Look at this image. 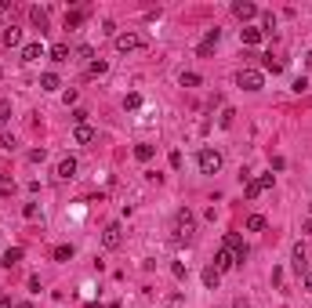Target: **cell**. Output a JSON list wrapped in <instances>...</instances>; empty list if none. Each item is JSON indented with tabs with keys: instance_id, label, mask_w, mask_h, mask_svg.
Listing matches in <instances>:
<instances>
[{
	"instance_id": "6da1fadb",
	"label": "cell",
	"mask_w": 312,
	"mask_h": 308,
	"mask_svg": "<svg viewBox=\"0 0 312 308\" xmlns=\"http://www.w3.org/2000/svg\"><path fill=\"white\" fill-rule=\"evenodd\" d=\"M192 229H196V218L189 214V207H182L178 214H174V239H178V243H189Z\"/></svg>"
},
{
	"instance_id": "7a4b0ae2",
	"label": "cell",
	"mask_w": 312,
	"mask_h": 308,
	"mask_svg": "<svg viewBox=\"0 0 312 308\" xmlns=\"http://www.w3.org/2000/svg\"><path fill=\"white\" fill-rule=\"evenodd\" d=\"M196 163H200V174H218L222 171V153L218 149H200Z\"/></svg>"
},
{
	"instance_id": "3957f363",
	"label": "cell",
	"mask_w": 312,
	"mask_h": 308,
	"mask_svg": "<svg viewBox=\"0 0 312 308\" xmlns=\"http://www.w3.org/2000/svg\"><path fill=\"white\" fill-rule=\"evenodd\" d=\"M222 247H225V250H229L233 257H236V265H243V261H247V254H251V250H247V243H243L240 236H236V232H225Z\"/></svg>"
},
{
	"instance_id": "277c9868",
	"label": "cell",
	"mask_w": 312,
	"mask_h": 308,
	"mask_svg": "<svg viewBox=\"0 0 312 308\" xmlns=\"http://www.w3.org/2000/svg\"><path fill=\"white\" fill-rule=\"evenodd\" d=\"M236 83H240L243 91H261L265 87V77L258 69H240V73H236Z\"/></svg>"
},
{
	"instance_id": "5b68a950",
	"label": "cell",
	"mask_w": 312,
	"mask_h": 308,
	"mask_svg": "<svg viewBox=\"0 0 312 308\" xmlns=\"http://www.w3.org/2000/svg\"><path fill=\"white\" fill-rule=\"evenodd\" d=\"M145 44H149V40H145L142 33H120V36H116V51H120V54L138 51V48H145Z\"/></svg>"
},
{
	"instance_id": "8992f818",
	"label": "cell",
	"mask_w": 312,
	"mask_h": 308,
	"mask_svg": "<svg viewBox=\"0 0 312 308\" xmlns=\"http://www.w3.org/2000/svg\"><path fill=\"white\" fill-rule=\"evenodd\" d=\"M265 189H272V174H261V178L243 181V196H247V200H258V196H261Z\"/></svg>"
},
{
	"instance_id": "52a82bcc",
	"label": "cell",
	"mask_w": 312,
	"mask_h": 308,
	"mask_svg": "<svg viewBox=\"0 0 312 308\" xmlns=\"http://www.w3.org/2000/svg\"><path fill=\"white\" fill-rule=\"evenodd\" d=\"M120 243H124V229H120V221L105 225V232H102V247H105V250H116Z\"/></svg>"
},
{
	"instance_id": "ba28073f",
	"label": "cell",
	"mask_w": 312,
	"mask_h": 308,
	"mask_svg": "<svg viewBox=\"0 0 312 308\" xmlns=\"http://www.w3.org/2000/svg\"><path fill=\"white\" fill-rule=\"evenodd\" d=\"M218 40H222V33H218V29H207V33H204V40L196 44V54H200V58H207V54L218 48Z\"/></svg>"
},
{
	"instance_id": "9c48e42d",
	"label": "cell",
	"mask_w": 312,
	"mask_h": 308,
	"mask_svg": "<svg viewBox=\"0 0 312 308\" xmlns=\"http://www.w3.org/2000/svg\"><path fill=\"white\" fill-rule=\"evenodd\" d=\"M233 15L240 18V22H251V18H258V4H251V0H236Z\"/></svg>"
},
{
	"instance_id": "30bf717a",
	"label": "cell",
	"mask_w": 312,
	"mask_h": 308,
	"mask_svg": "<svg viewBox=\"0 0 312 308\" xmlns=\"http://www.w3.org/2000/svg\"><path fill=\"white\" fill-rule=\"evenodd\" d=\"M73 138H77L80 145H91V142L98 138V130L91 127V124H77V130H73Z\"/></svg>"
},
{
	"instance_id": "8fae6325",
	"label": "cell",
	"mask_w": 312,
	"mask_h": 308,
	"mask_svg": "<svg viewBox=\"0 0 312 308\" xmlns=\"http://www.w3.org/2000/svg\"><path fill=\"white\" fill-rule=\"evenodd\" d=\"M58 178L62 181L77 178V160H73V156H62V160H58Z\"/></svg>"
},
{
	"instance_id": "7c38bea8",
	"label": "cell",
	"mask_w": 312,
	"mask_h": 308,
	"mask_svg": "<svg viewBox=\"0 0 312 308\" xmlns=\"http://www.w3.org/2000/svg\"><path fill=\"white\" fill-rule=\"evenodd\" d=\"M233 265H236V257H233V254H229V250L222 247V250L214 254V268H218V272H229Z\"/></svg>"
},
{
	"instance_id": "4fadbf2b",
	"label": "cell",
	"mask_w": 312,
	"mask_h": 308,
	"mask_svg": "<svg viewBox=\"0 0 312 308\" xmlns=\"http://www.w3.org/2000/svg\"><path fill=\"white\" fill-rule=\"evenodd\" d=\"M36 58H44V44L40 40H33V44L22 48V62H36Z\"/></svg>"
},
{
	"instance_id": "5bb4252c",
	"label": "cell",
	"mask_w": 312,
	"mask_h": 308,
	"mask_svg": "<svg viewBox=\"0 0 312 308\" xmlns=\"http://www.w3.org/2000/svg\"><path fill=\"white\" fill-rule=\"evenodd\" d=\"M261 36H265V33H261V29H254V26H243V29H240V40H243V44H251V48H254V44H261Z\"/></svg>"
},
{
	"instance_id": "9a60e30c",
	"label": "cell",
	"mask_w": 312,
	"mask_h": 308,
	"mask_svg": "<svg viewBox=\"0 0 312 308\" xmlns=\"http://www.w3.org/2000/svg\"><path fill=\"white\" fill-rule=\"evenodd\" d=\"M29 22L44 33V29H48V11H44V7H29Z\"/></svg>"
},
{
	"instance_id": "2e32d148",
	"label": "cell",
	"mask_w": 312,
	"mask_h": 308,
	"mask_svg": "<svg viewBox=\"0 0 312 308\" xmlns=\"http://www.w3.org/2000/svg\"><path fill=\"white\" fill-rule=\"evenodd\" d=\"M18 261H22V247H11V250H4V257H0V265H4V268H15Z\"/></svg>"
},
{
	"instance_id": "e0dca14e",
	"label": "cell",
	"mask_w": 312,
	"mask_h": 308,
	"mask_svg": "<svg viewBox=\"0 0 312 308\" xmlns=\"http://www.w3.org/2000/svg\"><path fill=\"white\" fill-rule=\"evenodd\" d=\"M4 44L7 48H18V44H22V29H18V26H7L4 29Z\"/></svg>"
},
{
	"instance_id": "ac0fdd59",
	"label": "cell",
	"mask_w": 312,
	"mask_h": 308,
	"mask_svg": "<svg viewBox=\"0 0 312 308\" xmlns=\"http://www.w3.org/2000/svg\"><path fill=\"white\" fill-rule=\"evenodd\" d=\"M153 153H156V149H153L149 142H142V145H134V160H138V163H149V160H153Z\"/></svg>"
},
{
	"instance_id": "d6986e66",
	"label": "cell",
	"mask_w": 312,
	"mask_h": 308,
	"mask_svg": "<svg viewBox=\"0 0 312 308\" xmlns=\"http://www.w3.org/2000/svg\"><path fill=\"white\" fill-rule=\"evenodd\" d=\"M218 283H222V272H218L214 265H207V268H204V286H210V290H214Z\"/></svg>"
},
{
	"instance_id": "ffe728a7",
	"label": "cell",
	"mask_w": 312,
	"mask_h": 308,
	"mask_svg": "<svg viewBox=\"0 0 312 308\" xmlns=\"http://www.w3.org/2000/svg\"><path fill=\"white\" fill-rule=\"evenodd\" d=\"M40 87H44V91H58V87H62L58 73H44V77H40Z\"/></svg>"
},
{
	"instance_id": "44dd1931",
	"label": "cell",
	"mask_w": 312,
	"mask_h": 308,
	"mask_svg": "<svg viewBox=\"0 0 312 308\" xmlns=\"http://www.w3.org/2000/svg\"><path fill=\"white\" fill-rule=\"evenodd\" d=\"M51 58L54 62H69V44H54V48H51Z\"/></svg>"
},
{
	"instance_id": "7402d4cb",
	"label": "cell",
	"mask_w": 312,
	"mask_h": 308,
	"mask_svg": "<svg viewBox=\"0 0 312 308\" xmlns=\"http://www.w3.org/2000/svg\"><path fill=\"white\" fill-rule=\"evenodd\" d=\"M290 257H294V268L301 272V268H305V247H301V243H294V250H290Z\"/></svg>"
},
{
	"instance_id": "603a6c76",
	"label": "cell",
	"mask_w": 312,
	"mask_h": 308,
	"mask_svg": "<svg viewBox=\"0 0 312 308\" xmlns=\"http://www.w3.org/2000/svg\"><path fill=\"white\" fill-rule=\"evenodd\" d=\"M265 229V218L261 214H251V218H247V232H261Z\"/></svg>"
},
{
	"instance_id": "cb8c5ba5",
	"label": "cell",
	"mask_w": 312,
	"mask_h": 308,
	"mask_svg": "<svg viewBox=\"0 0 312 308\" xmlns=\"http://www.w3.org/2000/svg\"><path fill=\"white\" fill-rule=\"evenodd\" d=\"M84 15H87V11H69V15H66V29H77V26L84 22Z\"/></svg>"
},
{
	"instance_id": "d4e9b609",
	"label": "cell",
	"mask_w": 312,
	"mask_h": 308,
	"mask_svg": "<svg viewBox=\"0 0 312 308\" xmlns=\"http://www.w3.org/2000/svg\"><path fill=\"white\" fill-rule=\"evenodd\" d=\"M7 120H11V102H7V98H0V127H4Z\"/></svg>"
},
{
	"instance_id": "484cf974",
	"label": "cell",
	"mask_w": 312,
	"mask_h": 308,
	"mask_svg": "<svg viewBox=\"0 0 312 308\" xmlns=\"http://www.w3.org/2000/svg\"><path fill=\"white\" fill-rule=\"evenodd\" d=\"M69 257H73V247H69V243L54 247V261H69Z\"/></svg>"
},
{
	"instance_id": "4316f807",
	"label": "cell",
	"mask_w": 312,
	"mask_h": 308,
	"mask_svg": "<svg viewBox=\"0 0 312 308\" xmlns=\"http://www.w3.org/2000/svg\"><path fill=\"white\" fill-rule=\"evenodd\" d=\"M182 87H200V73H182Z\"/></svg>"
},
{
	"instance_id": "83f0119b",
	"label": "cell",
	"mask_w": 312,
	"mask_h": 308,
	"mask_svg": "<svg viewBox=\"0 0 312 308\" xmlns=\"http://www.w3.org/2000/svg\"><path fill=\"white\" fill-rule=\"evenodd\" d=\"M261 26H265L261 33H272V29H276V15H272V11H265V15H261Z\"/></svg>"
},
{
	"instance_id": "f1b7e54d",
	"label": "cell",
	"mask_w": 312,
	"mask_h": 308,
	"mask_svg": "<svg viewBox=\"0 0 312 308\" xmlns=\"http://www.w3.org/2000/svg\"><path fill=\"white\" fill-rule=\"evenodd\" d=\"M233 109H222V113H218V127H233Z\"/></svg>"
},
{
	"instance_id": "f546056e",
	"label": "cell",
	"mask_w": 312,
	"mask_h": 308,
	"mask_svg": "<svg viewBox=\"0 0 312 308\" xmlns=\"http://www.w3.org/2000/svg\"><path fill=\"white\" fill-rule=\"evenodd\" d=\"M77 58H84V62H91V58H95V51H91L87 44H80V48H77Z\"/></svg>"
},
{
	"instance_id": "4dcf8cb0",
	"label": "cell",
	"mask_w": 312,
	"mask_h": 308,
	"mask_svg": "<svg viewBox=\"0 0 312 308\" xmlns=\"http://www.w3.org/2000/svg\"><path fill=\"white\" fill-rule=\"evenodd\" d=\"M87 69H91V77H102V73L109 69V65H105V62H91V65H87Z\"/></svg>"
},
{
	"instance_id": "1f68e13d",
	"label": "cell",
	"mask_w": 312,
	"mask_h": 308,
	"mask_svg": "<svg viewBox=\"0 0 312 308\" xmlns=\"http://www.w3.org/2000/svg\"><path fill=\"white\" fill-rule=\"evenodd\" d=\"M265 69H272V73H280V69H283V62H272V54H265Z\"/></svg>"
},
{
	"instance_id": "d6a6232c",
	"label": "cell",
	"mask_w": 312,
	"mask_h": 308,
	"mask_svg": "<svg viewBox=\"0 0 312 308\" xmlns=\"http://www.w3.org/2000/svg\"><path fill=\"white\" fill-rule=\"evenodd\" d=\"M22 214H26V218H36V214H40V207H36V203H26Z\"/></svg>"
},
{
	"instance_id": "836d02e7",
	"label": "cell",
	"mask_w": 312,
	"mask_h": 308,
	"mask_svg": "<svg viewBox=\"0 0 312 308\" xmlns=\"http://www.w3.org/2000/svg\"><path fill=\"white\" fill-rule=\"evenodd\" d=\"M171 272L178 276V279H185V265H182V261H174V265H171Z\"/></svg>"
},
{
	"instance_id": "e575fe53",
	"label": "cell",
	"mask_w": 312,
	"mask_h": 308,
	"mask_svg": "<svg viewBox=\"0 0 312 308\" xmlns=\"http://www.w3.org/2000/svg\"><path fill=\"white\" fill-rule=\"evenodd\" d=\"M0 149H7V153H11V149H15V138H11V134H4V138H0Z\"/></svg>"
},
{
	"instance_id": "d590c367",
	"label": "cell",
	"mask_w": 312,
	"mask_h": 308,
	"mask_svg": "<svg viewBox=\"0 0 312 308\" xmlns=\"http://www.w3.org/2000/svg\"><path fill=\"white\" fill-rule=\"evenodd\" d=\"M142 105V95H127V109H138Z\"/></svg>"
},
{
	"instance_id": "8d00e7d4",
	"label": "cell",
	"mask_w": 312,
	"mask_h": 308,
	"mask_svg": "<svg viewBox=\"0 0 312 308\" xmlns=\"http://www.w3.org/2000/svg\"><path fill=\"white\" fill-rule=\"evenodd\" d=\"M294 91H298V95H301V91H309V80H305V77H298V80H294Z\"/></svg>"
},
{
	"instance_id": "74e56055",
	"label": "cell",
	"mask_w": 312,
	"mask_h": 308,
	"mask_svg": "<svg viewBox=\"0 0 312 308\" xmlns=\"http://www.w3.org/2000/svg\"><path fill=\"white\" fill-rule=\"evenodd\" d=\"M233 308H254V305H251V301H243V297H240V301H236Z\"/></svg>"
},
{
	"instance_id": "f35d334b",
	"label": "cell",
	"mask_w": 312,
	"mask_h": 308,
	"mask_svg": "<svg viewBox=\"0 0 312 308\" xmlns=\"http://www.w3.org/2000/svg\"><path fill=\"white\" fill-rule=\"evenodd\" d=\"M0 308H15V305H11V297H0Z\"/></svg>"
},
{
	"instance_id": "ab89813d",
	"label": "cell",
	"mask_w": 312,
	"mask_h": 308,
	"mask_svg": "<svg viewBox=\"0 0 312 308\" xmlns=\"http://www.w3.org/2000/svg\"><path fill=\"white\" fill-rule=\"evenodd\" d=\"M305 290H309V294H312V272H309V276H305Z\"/></svg>"
},
{
	"instance_id": "60d3db41",
	"label": "cell",
	"mask_w": 312,
	"mask_h": 308,
	"mask_svg": "<svg viewBox=\"0 0 312 308\" xmlns=\"http://www.w3.org/2000/svg\"><path fill=\"white\" fill-rule=\"evenodd\" d=\"M15 308H33V305H29V301H22V305H15Z\"/></svg>"
},
{
	"instance_id": "b9f144b4",
	"label": "cell",
	"mask_w": 312,
	"mask_h": 308,
	"mask_svg": "<svg viewBox=\"0 0 312 308\" xmlns=\"http://www.w3.org/2000/svg\"><path fill=\"white\" fill-rule=\"evenodd\" d=\"M305 232H312V218H309V221H305Z\"/></svg>"
},
{
	"instance_id": "7bdbcfd3",
	"label": "cell",
	"mask_w": 312,
	"mask_h": 308,
	"mask_svg": "<svg viewBox=\"0 0 312 308\" xmlns=\"http://www.w3.org/2000/svg\"><path fill=\"white\" fill-rule=\"evenodd\" d=\"M309 210H312V203H309Z\"/></svg>"
}]
</instances>
